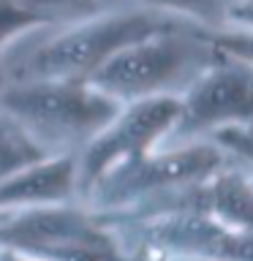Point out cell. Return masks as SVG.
<instances>
[{
  "label": "cell",
  "instance_id": "obj_1",
  "mask_svg": "<svg viewBox=\"0 0 253 261\" xmlns=\"http://www.w3.org/2000/svg\"><path fill=\"white\" fill-rule=\"evenodd\" d=\"M117 109L87 79H11L0 87V114L49 155L79 152Z\"/></svg>",
  "mask_w": 253,
  "mask_h": 261
},
{
  "label": "cell",
  "instance_id": "obj_2",
  "mask_svg": "<svg viewBox=\"0 0 253 261\" xmlns=\"http://www.w3.org/2000/svg\"><path fill=\"white\" fill-rule=\"evenodd\" d=\"M180 24L191 22L153 6L82 16L33 49L11 79H87L122 46Z\"/></svg>",
  "mask_w": 253,
  "mask_h": 261
},
{
  "label": "cell",
  "instance_id": "obj_3",
  "mask_svg": "<svg viewBox=\"0 0 253 261\" xmlns=\"http://www.w3.org/2000/svg\"><path fill=\"white\" fill-rule=\"evenodd\" d=\"M212 55L215 46L210 36H196L188 24H180L122 46L87 82L117 103L180 95Z\"/></svg>",
  "mask_w": 253,
  "mask_h": 261
},
{
  "label": "cell",
  "instance_id": "obj_4",
  "mask_svg": "<svg viewBox=\"0 0 253 261\" xmlns=\"http://www.w3.org/2000/svg\"><path fill=\"white\" fill-rule=\"evenodd\" d=\"M220 166H226V152L220 144H163L95 182L85 199L98 204L104 212H120L158 196L199 185Z\"/></svg>",
  "mask_w": 253,
  "mask_h": 261
},
{
  "label": "cell",
  "instance_id": "obj_5",
  "mask_svg": "<svg viewBox=\"0 0 253 261\" xmlns=\"http://www.w3.org/2000/svg\"><path fill=\"white\" fill-rule=\"evenodd\" d=\"M253 122V68L215 49L212 60L177 95V120L166 144L207 142Z\"/></svg>",
  "mask_w": 253,
  "mask_h": 261
},
{
  "label": "cell",
  "instance_id": "obj_6",
  "mask_svg": "<svg viewBox=\"0 0 253 261\" xmlns=\"http://www.w3.org/2000/svg\"><path fill=\"white\" fill-rule=\"evenodd\" d=\"M174 120L177 95L120 103L114 117L77 152V196H87L90 188L112 171L163 147Z\"/></svg>",
  "mask_w": 253,
  "mask_h": 261
},
{
  "label": "cell",
  "instance_id": "obj_7",
  "mask_svg": "<svg viewBox=\"0 0 253 261\" xmlns=\"http://www.w3.org/2000/svg\"><path fill=\"white\" fill-rule=\"evenodd\" d=\"M139 220V248L128 261H158L163 256H193L210 261H253V231H240L218 218L180 204Z\"/></svg>",
  "mask_w": 253,
  "mask_h": 261
},
{
  "label": "cell",
  "instance_id": "obj_8",
  "mask_svg": "<svg viewBox=\"0 0 253 261\" xmlns=\"http://www.w3.org/2000/svg\"><path fill=\"white\" fill-rule=\"evenodd\" d=\"M77 196V152H55L0 179V215L68 204Z\"/></svg>",
  "mask_w": 253,
  "mask_h": 261
},
{
  "label": "cell",
  "instance_id": "obj_9",
  "mask_svg": "<svg viewBox=\"0 0 253 261\" xmlns=\"http://www.w3.org/2000/svg\"><path fill=\"white\" fill-rule=\"evenodd\" d=\"M44 155H49V152L41 150L6 114H0V179L24 169V166H30V163L41 161Z\"/></svg>",
  "mask_w": 253,
  "mask_h": 261
},
{
  "label": "cell",
  "instance_id": "obj_10",
  "mask_svg": "<svg viewBox=\"0 0 253 261\" xmlns=\"http://www.w3.org/2000/svg\"><path fill=\"white\" fill-rule=\"evenodd\" d=\"M147 6L169 11L174 16H183L185 22L196 24V28H210L218 30L223 28L226 14L237 0H144Z\"/></svg>",
  "mask_w": 253,
  "mask_h": 261
},
{
  "label": "cell",
  "instance_id": "obj_11",
  "mask_svg": "<svg viewBox=\"0 0 253 261\" xmlns=\"http://www.w3.org/2000/svg\"><path fill=\"white\" fill-rule=\"evenodd\" d=\"M16 3L41 16L46 24H68L73 19L95 14V0H16Z\"/></svg>",
  "mask_w": 253,
  "mask_h": 261
},
{
  "label": "cell",
  "instance_id": "obj_12",
  "mask_svg": "<svg viewBox=\"0 0 253 261\" xmlns=\"http://www.w3.org/2000/svg\"><path fill=\"white\" fill-rule=\"evenodd\" d=\"M41 24H46V22L33 11H28V8H22L16 0H0V55H3V49L11 41L41 28Z\"/></svg>",
  "mask_w": 253,
  "mask_h": 261
},
{
  "label": "cell",
  "instance_id": "obj_13",
  "mask_svg": "<svg viewBox=\"0 0 253 261\" xmlns=\"http://www.w3.org/2000/svg\"><path fill=\"white\" fill-rule=\"evenodd\" d=\"M210 41L218 52L232 55L237 60H242L245 65L253 68V33L240 30V28H218L210 33Z\"/></svg>",
  "mask_w": 253,
  "mask_h": 261
},
{
  "label": "cell",
  "instance_id": "obj_14",
  "mask_svg": "<svg viewBox=\"0 0 253 261\" xmlns=\"http://www.w3.org/2000/svg\"><path fill=\"white\" fill-rule=\"evenodd\" d=\"M223 28H240V30L253 33V0H237V3L229 8Z\"/></svg>",
  "mask_w": 253,
  "mask_h": 261
},
{
  "label": "cell",
  "instance_id": "obj_15",
  "mask_svg": "<svg viewBox=\"0 0 253 261\" xmlns=\"http://www.w3.org/2000/svg\"><path fill=\"white\" fill-rule=\"evenodd\" d=\"M158 261H210V258H193V256H163Z\"/></svg>",
  "mask_w": 253,
  "mask_h": 261
},
{
  "label": "cell",
  "instance_id": "obj_16",
  "mask_svg": "<svg viewBox=\"0 0 253 261\" xmlns=\"http://www.w3.org/2000/svg\"><path fill=\"white\" fill-rule=\"evenodd\" d=\"M242 130H245V136H248V139H250V142H253V122H250V125H245Z\"/></svg>",
  "mask_w": 253,
  "mask_h": 261
}]
</instances>
